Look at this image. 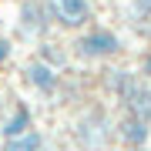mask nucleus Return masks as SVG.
Wrapping results in <instances>:
<instances>
[{"instance_id":"3","label":"nucleus","mask_w":151,"mask_h":151,"mask_svg":"<svg viewBox=\"0 0 151 151\" xmlns=\"http://www.w3.org/2000/svg\"><path fill=\"white\" fill-rule=\"evenodd\" d=\"M17 27H20L24 37H44L54 27L47 0H20V7H17Z\"/></svg>"},{"instance_id":"1","label":"nucleus","mask_w":151,"mask_h":151,"mask_svg":"<svg viewBox=\"0 0 151 151\" xmlns=\"http://www.w3.org/2000/svg\"><path fill=\"white\" fill-rule=\"evenodd\" d=\"M121 37L114 34L111 27H94V24H87V27L77 30V37L70 40V57L77 60H111L121 54Z\"/></svg>"},{"instance_id":"6","label":"nucleus","mask_w":151,"mask_h":151,"mask_svg":"<svg viewBox=\"0 0 151 151\" xmlns=\"http://www.w3.org/2000/svg\"><path fill=\"white\" fill-rule=\"evenodd\" d=\"M118 134H121V141L128 148H141V145H148L151 128H148V121L138 118V114H124L121 124H118Z\"/></svg>"},{"instance_id":"8","label":"nucleus","mask_w":151,"mask_h":151,"mask_svg":"<svg viewBox=\"0 0 151 151\" xmlns=\"http://www.w3.org/2000/svg\"><path fill=\"white\" fill-rule=\"evenodd\" d=\"M40 148H44V134L30 128V131H24V134H14V138H7L0 151H40Z\"/></svg>"},{"instance_id":"10","label":"nucleus","mask_w":151,"mask_h":151,"mask_svg":"<svg viewBox=\"0 0 151 151\" xmlns=\"http://www.w3.org/2000/svg\"><path fill=\"white\" fill-rule=\"evenodd\" d=\"M10 57H14V40L0 34V67H4V64H7Z\"/></svg>"},{"instance_id":"11","label":"nucleus","mask_w":151,"mask_h":151,"mask_svg":"<svg viewBox=\"0 0 151 151\" xmlns=\"http://www.w3.org/2000/svg\"><path fill=\"white\" fill-rule=\"evenodd\" d=\"M131 151H148V148H145V145H141V148H131Z\"/></svg>"},{"instance_id":"2","label":"nucleus","mask_w":151,"mask_h":151,"mask_svg":"<svg viewBox=\"0 0 151 151\" xmlns=\"http://www.w3.org/2000/svg\"><path fill=\"white\" fill-rule=\"evenodd\" d=\"M47 7H50V20L60 24L64 30H81L94 20L91 0H47Z\"/></svg>"},{"instance_id":"4","label":"nucleus","mask_w":151,"mask_h":151,"mask_svg":"<svg viewBox=\"0 0 151 151\" xmlns=\"http://www.w3.org/2000/svg\"><path fill=\"white\" fill-rule=\"evenodd\" d=\"M121 101L128 104V114H138L141 121L151 124V84H148L141 74L131 77V84L121 91Z\"/></svg>"},{"instance_id":"7","label":"nucleus","mask_w":151,"mask_h":151,"mask_svg":"<svg viewBox=\"0 0 151 151\" xmlns=\"http://www.w3.org/2000/svg\"><path fill=\"white\" fill-rule=\"evenodd\" d=\"M34 128V114H30V108L27 104H17L14 108V114L10 118H4V138H14V134H24V131H30Z\"/></svg>"},{"instance_id":"5","label":"nucleus","mask_w":151,"mask_h":151,"mask_svg":"<svg viewBox=\"0 0 151 151\" xmlns=\"http://www.w3.org/2000/svg\"><path fill=\"white\" fill-rule=\"evenodd\" d=\"M24 81H27L37 94H54L60 87V70H54L50 64H44L40 57H34L24 64Z\"/></svg>"},{"instance_id":"9","label":"nucleus","mask_w":151,"mask_h":151,"mask_svg":"<svg viewBox=\"0 0 151 151\" xmlns=\"http://www.w3.org/2000/svg\"><path fill=\"white\" fill-rule=\"evenodd\" d=\"M37 57L44 60V64H50L54 70H60L67 64V57H70V50H64L60 44H54V40H44L40 47H37Z\"/></svg>"}]
</instances>
